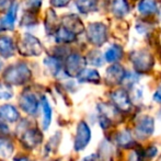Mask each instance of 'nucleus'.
Listing matches in <instances>:
<instances>
[{
    "mask_svg": "<svg viewBox=\"0 0 161 161\" xmlns=\"http://www.w3.org/2000/svg\"><path fill=\"white\" fill-rule=\"evenodd\" d=\"M3 80L6 83L12 86H23L26 82H29L32 77V72L29 66L25 63H15V64L9 66L4 70Z\"/></svg>",
    "mask_w": 161,
    "mask_h": 161,
    "instance_id": "obj_1",
    "label": "nucleus"
},
{
    "mask_svg": "<svg viewBox=\"0 0 161 161\" xmlns=\"http://www.w3.org/2000/svg\"><path fill=\"white\" fill-rule=\"evenodd\" d=\"M18 51H19L20 55L22 56H28V57H32V56H40L43 52L42 43L40 42L37 37L33 36L32 34H24L19 41H18Z\"/></svg>",
    "mask_w": 161,
    "mask_h": 161,
    "instance_id": "obj_2",
    "label": "nucleus"
},
{
    "mask_svg": "<svg viewBox=\"0 0 161 161\" xmlns=\"http://www.w3.org/2000/svg\"><path fill=\"white\" fill-rule=\"evenodd\" d=\"M99 110V121L100 125L103 129H106L113 123H117L121 121V111L117 110L113 104L110 103H100L97 105Z\"/></svg>",
    "mask_w": 161,
    "mask_h": 161,
    "instance_id": "obj_3",
    "label": "nucleus"
},
{
    "mask_svg": "<svg viewBox=\"0 0 161 161\" xmlns=\"http://www.w3.org/2000/svg\"><path fill=\"white\" fill-rule=\"evenodd\" d=\"M130 62L133 64L135 71L138 74H145L148 72L149 70L153 69V65H155V60L153 57L149 52L142 49V51H136L133 52L129 56Z\"/></svg>",
    "mask_w": 161,
    "mask_h": 161,
    "instance_id": "obj_4",
    "label": "nucleus"
},
{
    "mask_svg": "<svg viewBox=\"0 0 161 161\" xmlns=\"http://www.w3.org/2000/svg\"><path fill=\"white\" fill-rule=\"evenodd\" d=\"M87 38L94 46H102L108 41V29L100 22L89 24L87 28Z\"/></svg>",
    "mask_w": 161,
    "mask_h": 161,
    "instance_id": "obj_5",
    "label": "nucleus"
},
{
    "mask_svg": "<svg viewBox=\"0 0 161 161\" xmlns=\"http://www.w3.org/2000/svg\"><path fill=\"white\" fill-rule=\"evenodd\" d=\"M87 65V59L79 54H70L65 62V74L68 77H77Z\"/></svg>",
    "mask_w": 161,
    "mask_h": 161,
    "instance_id": "obj_6",
    "label": "nucleus"
},
{
    "mask_svg": "<svg viewBox=\"0 0 161 161\" xmlns=\"http://www.w3.org/2000/svg\"><path fill=\"white\" fill-rule=\"evenodd\" d=\"M91 139V130L85 121H81L77 126L76 138H75L74 148L76 151H81L88 146Z\"/></svg>",
    "mask_w": 161,
    "mask_h": 161,
    "instance_id": "obj_7",
    "label": "nucleus"
},
{
    "mask_svg": "<svg viewBox=\"0 0 161 161\" xmlns=\"http://www.w3.org/2000/svg\"><path fill=\"white\" fill-rule=\"evenodd\" d=\"M19 104L21 110L24 111L26 114L32 115V116L37 114L38 108H40V101H38L36 96L32 93V92H22V94L20 96L19 99Z\"/></svg>",
    "mask_w": 161,
    "mask_h": 161,
    "instance_id": "obj_8",
    "label": "nucleus"
},
{
    "mask_svg": "<svg viewBox=\"0 0 161 161\" xmlns=\"http://www.w3.org/2000/svg\"><path fill=\"white\" fill-rule=\"evenodd\" d=\"M43 142L42 131L36 127H29L24 129L21 135V142L25 148L34 149L40 146Z\"/></svg>",
    "mask_w": 161,
    "mask_h": 161,
    "instance_id": "obj_9",
    "label": "nucleus"
},
{
    "mask_svg": "<svg viewBox=\"0 0 161 161\" xmlns=\"http://www.w3.org/2000/svg\"><path fill=\"white\" fill-rule=\"evenodd\" d=\"M155 130V119L151 116H144L137 122L135 127V135L138 139H147Z\"/></svg>",
    "mask_w": 161,
    "mask_h": 161,
    "instance_id": "obj_10",
    "label": "nucleus"
},
{
    "mask_svg": "<svg viewBox=\"0 0 161 161\" xmlns=\"http://www.w3.org/2000/svg\"><path fill=\"white\" fill-rule=\"evenodd\" d=\"M112 104L121 112H128L131 108V101L125 89H117L111 93Z\"/></svg>",
    "mask_w": 161,
    "mask_h": 161,
    "instance_id": "obj_11",
    "label": "nucleus"
},
{
    "mask_svg": "<svg viewBox=\"0 0 161 161\" xmlns=\"http://www.w3.org/2000/svg\"><path fill=\"white\" fill-rule=\"evenodd\" d=\"M18 8H19V6H18L17 2L9 6L6 14L3 15V18L0 21V28H1V30L12 31L14 29V24L15 21H17Z\"/></svg>",
    "mask_w": 161,
    "mask_h": 161,
    "instance_id": "obj_12",
    "label": "nucleus"
},
{
    "mask_svg": "<svg viewBox=\"0 0 161 161\" xmlns=\"http://www.w3.org/2000/svg\"><path fill=\"white\" fill-rule=\"evenodd\" d=\"M125 69L119 64H113L112 66L106 69V82L108 85H119L122 82L124 78V75H125Z\"/></svg>",
    "mask_w": 161,
    "mask_h": 161,
    "instance_id": "obj_13",
    "label": "nucleus"
},
{
    "mask_svg": "<svg viewBox=\"0 0 161 161\" xmlns=\"http://www.w3.org/2000/svg\"><path fill=\"white\" fill-rule=\"evenodd\" d=\"M63 26L66 28L67 30H69L70 32H72L74 34H80L85 31V26L79 17H77L76 14H68L65 15L62 20Z\"/></svg>",
    "mask_w": 161,
    "mask_h": 161,
    "instance_id": "obj_14",
    "label": "nucleus"
},
{
    "mask_svg": "<svg viewBox=\"0 0 161 161\" xmlns=\"http://www.w3.org/2000/svg\"><path fill=\"white\" fill-rule=\"evenodd\" d=\"M20 119V113L11 104H3L0 106V119L4 123H15Z\"/></svg>",
    "mask_w": 161,
    "mask_h": 161,
    "instance_id": "obj_15",
    "label": "nucleus"
},
{
    "mask_svg": "<svg viewBox=\"0 0 161 161\" xmlns=\"http://www.w3.org/2000/svg\"><path fill=\"white\" fill-rule=\"evenodd\" d=\"M14 42L9 36H0V55L3 58H10L14 55Z\"/></svg>",
    "mask_w": 161,
    "mask_h": 161,
    "instance_id": "obj_16",
    "label": "nucleus"
},
{
    "mask_svg": "<svg viewBox=\"0 0 161 161\" xmlns=\"http://www.w3.org/2000/svg\"><path fill=\"white\" fill-rule=\"evenodd\" d=\"M115 142H116L117 146L122 147V148H130V147H134L136 145V140L134 139L130 131L127 130V129L119 131L115 137Z\"/></svg>",
    "mask_w": 161,
    "mask_h": 161,
    "instance_id": "obj_17",
    "label": "nucleus"
},
{
    "mask_svg": "<svg viewBox=\"0 0 161 161\" xmlns=\"http://www.w3.org/2000/svg\"><path fill=\"white\" fill-rule=\"evenodd\" d=\"M79 82H90V83H100L101 77L96 69H88L85 68L80 74L77 76Z\"/></svg>",
    "mask_w": 161,
    "mask_h": 161,
    "instance_id": "obj_18",
    "label": "nucleus"
},
{
    "mask_svg": "<svg viewBox=\"0 0 161 161\" xmlns=\"http://www.w3.org/2000/svg\"><path fill=\"white\" fill-rule=\"evenodd\" d=\"M40 104L42 105V111H43V129L47 130L52 123L53 111H52L51 104H49L48 100L46 99V97H42Z\"/></svg>",
    "mask_w": 161,
    "mask_h": 161,
    "instance_id": "obj_19",
    "label": "nucleus"
},
{
    "mask_svg": "<svg viewBox=\"0 0 161 161\" xmlns=\"http://www.w3.org/2000/svg\"><path fill=\"white\" fill-rule=\"evenodd\" d=\"M55 40L60 44H67V43H71L76 40V34L70 32L64 26H60L55 30Z\"/></svg>",
    "mask_w": 161,
    "mask_h": 161,
    "instance_id": "obj_20",
    "label": "nucleus"
},
{
    "mask_svg": "<svg viewBox=\"0 0 161 161\" xmlns=\"http://www.w3.org/2000/svg\"><path fill=\"white\" fill-rule=\"evenodd\" d=\"M14 150V145L12 140L4 136H0V157L1 158H9L12 155Z\"/></svg>",
    "mask_w": 161,
    "mask_h": 161,
    "instance_id": "obj_21",
    "label": "nucleus"
},
{
    "mask_svg": "<svg viewBox=\"0 0 161 161\" xmlns=\"http://www.w3.org/2000/svg\"><path fill=\"white\" fill-rule=\"evenodd\" d=\"M44 65L47 66L49 71L54 75V76H58L62 72L63 65L60 63V59L57 56H47L44 59Z\"/></svg>",
    "mask_w": 161,
    "mask_h": 161,
    "instance_id": "obj_22",
    "label": "nucleus"
},
{
    "mask_svg": "<svg viewBox=\"0 0 161 161\" xmlns=\"http://www.w3.org/2000/svg\"><path fill=\"white\" fill-rule=\"evenodd\" d=\"M123 56V48L119 45H112L104 54V58L108 63H116Z\"/></svg>",
    "mask_w": 161,
    "mask_h": 161,
    "instance_id": "obj_23",
    "label": "nucleus"
},
{
    "mask_svg": "<svg viewBox=\"0 0 161 161\" xmlns=\"http://www.w3.org/2000/svg\"><path fill=\"white\" fill-rule=\"evenodd\" d=\"M112 10L117 18H122L129 12V4L126 0H113Z\"/></svg>",
    "mask_w": 161,
    "mask_h": 161,
    "instance_id": "obj_24",
    "label": "nucleus"
},
{
    "mask_svg": "<svg viewBox=\"0 0 161 161\" xmlns=\"http://www.w3.org/2000/svg\"><path fill=\"white\" fill-rule=\"evenodd\" d=\"M75 3L81 13H89L97 10V0H76Z\"/></svg>",
    "mask_w": 161,
    "mask_h": 161,
    "instance_id": "obj_25",
    "label": "nucleus"
},
{
    "mask_svg": "<svg viewBox=\"0 0 161 161\" xmlns=\"http://www.w3.org/2000/svg\"><path fill=\"white\" fill-rule=\"evenodd\" d=\"M138 11L144 15L151 14L157 11V4L153 0H142L138 4Z\"/></svg>",
    "mask_w": 161,
    "mask_h": 161,
    "instance_id": "obj_26",
    "label": "nucleus"
},
{
    "mask_svg": "<svg viewBox=\"0 0 161 161\" xmlns=\"http://www.w3.org/2000/svg\"><path fill=\"white\" fill-rule=\"evenodd\" d=\"M56 13L54 10H52V9H49L48 11H47L46 13V19H45V29H46L47 33H52L54 32V29H57V26H56Z\"/></svg>",
    "mask_w": 161,
    "mask_h": 161,
    "instance_id": "obj_27",
    "label": "nucleus"
},
{
    "mask_svg": "<svg viewBox=\"0 0 161 161\" xmlns=\"http://www.w3.org/2000/svg\"><path fill=\"white\" fill-rule=\"evenodd\" d=\"M138 78H139L138 77V72H125L121 83H123L124 86H126V87H128L130 89L131 87H134L137 83Z\"/></svg>",
    "mask_w": 161,
    "mask_h": 161,
    "instance_id": "obj_28",
    "label": "nucleus"
},
{
    "mask_svg": "<svg viewBox=\"0 0 161 161\" xmlns=\"http://www.w3.org/2000/svg\"><path fill=\"white\" fill-rule=\"evenodd\" d=\"M87 62L93 66H102L103 65V57H102V54L97 51L91 52V53L89 54V56H88Z\"/></svg>",
    "mask_w": 161,
    "mask_h": 161,
    "instance_id": "obj_29",
    "label": "nucleus"
},
{
    "mask_svg": "<svg viewBox=\"0 0 161 161\" xmlns=\"http://www.w3.org/2000/svg\"><path fill=\"white\" fill-rule=\"evenodd\" d=\"M13 97V90L8 83H0V100H10Z\"/></svg>",
    "mask_w": 161,
    "mask_h": 161,
    "instance_id": "obj_30",
    "label": "nucleus"
},
{
    "mask_svg": "<svg viewBox=\"0 0 161 161\" xmlns=\"http://www.w3.org/2000/svg\"><path fill=\"white\" fill-rule=\"evenodd\" d=\"M144 151L140 149H134L128 156V161H144Z\"/></svg>",
    "mask_w": 161,
    "mask_h": 161,
    "instance_id": "obj_31",
    "label": "nucleus"
},
{
    "mask_svg": "<svg viewBox=\"0 0 161 161\" xmlns=\"http://www.w3.org/2000/svg\"><path fill=\"white\" fill-rule=\"evenodd\" d=\"M43 0H28L26 1V7H28L29 11L33 12V11H37L42 6Z\"/></svg>",
    "mask_w": 161,
    "mask_h": 161,
    "instance_id": "obj_32",
    "label": "nucleus"
},
{
    "mask_svg": "<svg viewBox=\"0 0 161 161\" xmlns=\"http://www.w3.org/2000/svg\"><path fill=\"white\" fill-rule=\"evenodd\" d=\"M70 0H51V4L55 8H64L69 4Z\"/></svg>",
    "mask_w": 161,
    "mask_h": 161,
    "instance_id": "obj_33",
    "label": "nucleus"
},
{
    "mask_svg": "<svg viewBox=\"0 0 161 161\" xmlns=\"http://www.w3.org/2000/svg\"><path fill=\"white\" fill-rule=\"evenodd\" d=\"M157 153H158L157 148H156L155 146H150L149 148H147L146 150L144 151V155H145V157H147V158H153L157 155Z\"/></svg>",
    "mask_w": 161,
    "mask_h": 161,
    "instance_id": "obj_34",
    "label": "nucleus"
},
{
    "mask_svg": "<svg viewBox=\"0 0 161 161\" xmlns=\"http://www.w3.org/2000/svg\"><path fill=\"white\" fill-rule=\"evenodd\" d=\"M153 101L158 102V103H161V83L159 85V87L157 88L156 92L153 93Z\"/></svg>",
    "mask_w": 161,
    "mask_h": 161,
    "instance_id": "obj_35",
    "label": "nucleus"
},
{
    "mask_svg": "<svg viewBox=\"0 0 161 161\" xmlns=\"http://www.w3.org/2000/svg\"><path fill=\"white\" fill-rule=\"evenodd\" d=\"M8 131H9L8 126L6 125V123H4V122H2L1 119H0V135L7 134Z\"/></svg>",
    "mask_w": 161,
    "mask_h": 161,
    "instance_id": "obj_36",
    "label": "nucleus"
},
{
    "mask_svg": "<svg viewBox=\"0 0 161 161\" xmlns=\"http://www.w3.org/2000/svg\"><path fill=\"white\" fill-rule=\"evenodd\" d=\"M9 0H0V11L4 10L9 6Z\"/></svg>",
    "mask_w": 161,
    "mask_h": 161,
    "instance_id": "obj_37",
    "label": "nucleus"
},
{
    "mask_svg": "<svg viewBox=\"0 0 161 161\" xmlns=\"http://www.w3.org/2000/svg\"><path fill=\"white\" fill-rule=\"evenodd\" d=\"M14 161H32L31 159H29V158L26 157H22V156H18V157L14 158Z\"/></svg>",
    "mask_w": 161,
    "mask_h": 161,
    "instance_id": "obj_38",
    "label": "nucleus"
},
{
    "mask_svg": "<svg viewBox=\"0 0 161 161\" xmlns=\"http://www.w3.org/2000/svg\"><path fill=\"white\" fill-rule=\"evenodd\" d=\"M159 19L161 21V6H160V9H159Z\"/></svg>",
    "mask_w": 161,
    "mask_h": 161,
    "instance_id": "obj_39",
    "label": "nucleus"
},
{
    "mask_svg": "<svg viewBox=\"0 0 161 161\" xmlns=\"http://www.w3.org/2000/svg\"><path fill=\"white\" fill-rule=\"evenodd\" d=\"M1 68H2V62H1V59H0V70H1Z\"/></svg>",
    "mask_w": 161,
    "mask_h": 161,
    "instance_id": "obj_40",
    "label": "nucleus"
},
{
    "mask_svg": "<svg viewBox=\"0 0 161 161\" xmlns=\"http://www.w3.org/2000/svg\"><path fill=\"white\" fill-rule=\"evenodd\" d=\"M159 116H160V119H161V111H160V114H159Z\"/></svg>",
    "mask_w": 161,
    "mask_h": 161,
    "instance_id": "obj_41",
    "label": "nucleus"
},
{
    "mask_svg": "<svg viewBox=\"0 0 161 161\" xmlns=\"http://www.w3.org/2000/svg\"><path fill=\"white\" fill-rule=\"evenodd\" d=\"M85 161H91V160H89V159H86Z\"/></svg>",
    "mask_w": 161,
    "mask_h": 161,
    "instance_id": "obj_42",
    "label": "nucleus"
},
{
    "mask_svg": "<svg viewBox=\"0 0 161 161\" xmlns=\"http://www.w3.org/2000/svg\"><path fill=\"white\" fill-rule=\"evenodd\" d=\"M0 30H1V28H0Z\"/></svg>",
    "mask_w": 161,
    "mask_h": 161,
    "instance_id": "obj_43",
    "label": "nucleus"
}]
</instances>
